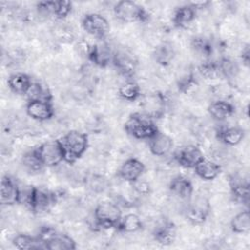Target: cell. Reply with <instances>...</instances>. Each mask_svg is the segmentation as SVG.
I'll return each mask as SVG.
<instances>
[{
  "label": "cell",
  "instance_id": "603a6c76",
  "mask_svg": "<svg viewBox=\"0 0 250 250\" xmlns=\"http://www.w3.org/2000/svg\"><path fill=\"white\" fill-rule=\"evenodd\" d=\"M196 12L197 11L189 3L176 8L172 17L174 26L177 28L186 27L191 21H193L196 17Z\"/></svg>",
  "mask_w": 250,
  "mask_h": 250
},
{
  "label": "cell",
  "instance_id": "52a82bcc",
  "mask_svg": "<svg viewBox=\"0 0 250 250\" xmlns=\"http://www.w3.org/2000/svg\"><path fill=\"white\" fill-rule=\"evenodd\" d=\"M34 150L45 167H55L64 161L62 147L59 139L46 141L35 146Z\"/></svg>",
  "mask_w": 250,
  "mask_h": 250
},
{
  "label": "cell",
  "instance_id": "f35d334b",
  "mask_svg": "<svg viewBox=\"0 0 250 250\" xmlns=\"http://www.w3.org/2000/svg\"><path fill=\"white\" fill-rule=\"evenodd\" d=\"M132 187H133V189L140 195H148L151 191V188H150V185L145 181V180H142L141 178L133 183H131Z\"/></svg>",
  "mask_w": 250,
  "mask_h": 250
},
{
  "label": "cell",
  "instance_id": "f1b7e54d",
  "mask_svg": "<svg viewBox=\"0 0 250 250\" xmlns=\"http://www.w3.org/2000/svg\"><path fill=\"white\" fill-rule=\"evenodd\" d=\"M175 57V51L170 43L163 42L158 45L154 52L153 58L155 62L161 65H168Z\"/></svg>",
  "mask_w": 250,
  "mask_h": 250
},
{
  "label": "cell",
  "instance_id": "d4e9b609",
  "mask_svg": "<svg viewBox=\"0 0 250 250\" xmlns=\"http://www.w3.org/2000/svg\"><path fill=\"white\" fill-rule=\"evenodd\" d=\"M145 112L151 118H159L164 114L166 100L165 96L161 93H154L145 101Z\"/></svg>",
  "mask_w": 250,
  "mask_h": 250
},
{
  "label": "cell",
  "instance_id": "44dd1931",
  "mask_svg": "<svg viewBox=\"0 0 250 250\" xmlns=\"http://www.w3.org/2000/svg\"><path fill=\"white\" fill-rule=\"evenodd\" d=\"M9 89L20 96L26 95L33 82L30 76L24 72H16L9 76L7 80Z\"/></svg>",
  "mask_w": 250,
  "mask_h": 250
},
{
  "label": "cell",
  "instance_id": "e575fe53",
  "mask_svg": "<svg viewBox=\"0 0 250 250\" xmlns=\"http://www.w3.org/2000/svg\"><path fill=\"white\" fill-rule=\"evenodd\" d=\"M85 185L87 188L90 189L92 192L101 193L107 188L108 183L104 176L98 175V174H92L85 179Z\"/></svg>",
  "mask_w": 250,
  "mask_h": 250
},
{
  "label": "cell",
  "instance_id": "4dcf8cb0",
  "mask_svg": "<svg viewBox=\"0 0 250 250\" xmlns=\"http://www.w3.org/2000/svg\"><path fill=\"white\" fill-rule=\"evenodd\" d=\"M191 48L196 54L204 58H209L213 53V45L211 40L201 35L192 38Z\"/></svg>",
  "mask_w": 250,
  "mask_h": 250
},
{
  "label": "cell",
  "instance_id": "ab89813d",
  "mask_svg": "<svg viewBox=\"0 0 250 250\" xmlns=\"http://www.w3.org/2000/svg\"><path fill=\"white\" fill-rule=\"evenodd\" d=\"M250 52H249V47L246 46L242 52H241V60H242V62L243 64H245L246 66H248L249 64V60H250V56H249Z\"/></svg>",
  "mask_w": 250,
  "mask_h": 250
},
{
  "label": "cell",
  "instance_id": "ac0fdd59",
  "mask_svg": "<svg viewBox=\"0 0 250 250\" xmlns=\"http://www.w3.org/2000/svg\"><path fill=\"white\" fill-rule=\"evenodd\" d=\"M173 146V139L169 135L160 131H158L152 138L148 140L149 150L155 156H166L171 152Z\"/></svg>",
  "mask_w": 250,
  "mask_h": 250
},
{
  "label": "cell",
  "instance_id": "30bf717a",
  "mask_svg": "<svg viewBox=\"0 0 250 250\" xmlns=\"http://www.w3.org/2000/svg\"><path fill=\"white\" fill-rule=\"evenodd\" d=\"M111 63L122 76L127 78V80L135 75L138 65L135 56L125 49H119L113 52Z\"/></svg>",
  "mask_w": 250,
  "mask_h": 250
},
{
  "label": "cell",
  "instance_id": "277c9868",
  "mask_svg": "<svg viewBox=\"0 0 250 250\" xmlns=\"http://www.w3.org/2000/svg\"><path fill=\"white\" fill-rule=\"evenodd\" d=\"M122 216L121 208L117 203L112 201H102L94 209V228L96 230L103 229H116Z\"/></svg>",
  "mask_w": 250,
  "mask_h": 250
},
{
  "label": "cell",
  "instance_id": "4316f807",
  "mask_svg": "<svg viewBox=\"0 0 250 250\" xmlns=\"http://www.w3.org/2000/svg\"><path fill=\"white\" fill-rule=\"evenodd\" d=\"M12 242L18 249H44L37 235L32 236L27 233H19L13 238Z\"/></svg>",
  "mask_w": 250,
  "mask_h": 250
},
{
  "label": "cell",
  "instance_id": "7402d4cb",
  "mask_svg": "<svg viewBox=\"0 0 250 250\" xmlns=\"http://www.w3.org/2000/svg\"><path fill=\"white\" fill-rule=\"evenodd\" d=\"M210 116L217 121H224L235 112L234 105L226 100H217L211 103L207 108Z\"/></svg>",
  "mask_w": 250,
  "mask_h": 250
},
{
  "label": "cell",
  "instance_id": "d6986e66",
  "mask_svg": "<svg viewBox=\"0 0 250 250\" xmlns=\"http://www.w3.org/2000/svg\"><path fill=\"white\" fill-rule=\"evenodd\" d=\"M169 190L177 198L189 201L192 198L193 186L188 178L179 175L174 177L169 183Z\"/></svg>",
  "mask_w": 250,
  "mask_h": 250
},
{
  "label": "cell",
  "instance_id": "9a60e30c",
  "mask_svg": "<svg viewBox=\"0 0 250 250\" xmlns=\"http://www.w3.org/2000/svg\"><path fill=\"white\" fill-rule=\"evenodd\" d=\"M145 169L146 166L140 159L130 157L121 164L117 170V176L121 180L131 184L143 176Z\"/></svg>",
  "mask_w": 250,
  "mask_h": 250
},
{
  "label": "cell",
  "instance_id": "6da1fadb",
  "mask_svg": "<svg viewBox=\"0 0 250 250\" xmlns=\"http://www.w3.org/2000/svg\"><path fill=\"white\" fill-rule=\"evenodd\" d=\"M56 201L57 195L53 191L34 186H28L21 188L20 204H23L34 213L49 210Z\"/></svg>",
  "mask_w": 250,
  "mask_h": 250
},
{
  "label": "cell",
  "instance_id": "e0dca14e",
  "mask_svg": "<svg viewBox=\"0 0 250 250\" xmlns=\"http://www.w3.org/2000/svg\"><path fill=\"white\" fill-rule=\"evenodd\" d=\"M152 236L154 240L161 245H171L177 236L176 225L169 220H164L154 228Z\"/></svg>",
  "mask_w": 250,
  "mask_h": 250
},
{
  "label": "cell",
  "instance_id": "7c38bea8",
  "mask_svg": "<svg viewBox=\"0 0 250 250\" xmlns=\"http://www.w3.org/2000/svg\"><path fill=\"white\" fill-rule=\"evenodd\" d=\"M113 52L108 44L104 42H99L91 45L87 52L88 60L99 67H106L112 62Z\"/></svg>",
  "mask_w": 250,
  "mask_h": 250
},
{
  "label": "cell",
  "instance_id": "d590c367",
  "mask_svg": "<svg viewBox=\"0 0 250 250\" xmlns=\"http://www.w3.org/2000/svg\"><path fill=\"white\" fill-rule=\"evenodd\" d=\"M21 163L30 172H39L45 166L42 164L38 155L36 154L34 148L26 151L21 157Z\"/></svg>",
  "mask_w": 250,
  "mask_h": 250
},
{
  "label": "cell",
  "instance_id": "8992f818",
  "mask_svg": "<svg viewBox=\"0 0 250 250\" xmlns=\"http://www.w3.org/2000/svg\"><path fill=\"white\" fill-rule=\"evenodd\" d=\"M113 12L115 17L123 22H145L149 19V14L143 6L130 0L117 2Z\"/></svg>",
  "mask_w": 250,
  "mask_h": 250
},
{
  "label": "cell",
  "instance_id": "83f0119b",
  "mask_svg": "<svg viewBox=\"0 0 250 250\" xmlns=\"http://www.w3.org/2000/svg\"><path fill=\"white\" fill-rule=\"evenodd\" d=\"M230 229L234 233H247L250 229V214L245 209L232 217L230 221Z\"/></svg>",
  "mask_w": 250,
  "mask_h": 250
},
{
  "label": "cell",
  "instance_id": "7a4b0ae2",
  "mask_svg": "<svg viewBox=\"0 0 250 250\" xmlns=\"http://www.w3.org/2000/svg\"><path fill=\"white\" fill-rule=\"evenodd\" d=\"M62 147L64 162L75 163L83 156L89 146L88 136L78 130H70L59 139Z\"/></svg>",
  "mask_w": 250,
  "mask_h": 250
},
{
  "label": "cell",
  "instance_id": "1f68e13d",
  "mask_svg": "<svg viewBox=\"0 0 250 250\" xmlns=\"http://www.w3.org/2000/svg\"><path fill=\"white\" fill-rule=\"evenodd\" d=\"M26 96L28 97V100H39L45 102H52L53 100V96L50 89L46 85H43L38 82H33Z\"/></svg>",
  "mask_w": 250,
  "mask_h": 250
},
{
  "label": "cell",
  "instance_id": "ffe728a7",
  "mask_svg": "<svg viewBox=\"0 0 250 250\" xmlns=\"http://www.w3.org/2000/svg\"><path fill=\"white\" fill-rule=\"evenodd\" d=\"M217 138L224 145L229 146H234L241 143L244 139L245 132L241 127L238 126H229L221 127L216 132Z\"/></svg>",
  "mask_w": 250,
  "mask_h": 250
},
{
  "label": "cell",
  "instance_id": "8d00e7d4",
  "mask_svg": "<svg viewBox=\"0 0 250 250\" xmlns=\"http://www.w3.org/2000/svg\"><path fill=\"white\" fill-rule=\"evenodd\" d=\"M194 83H195V78H194L193 72L191 70H188L185 72L183 75H181L180 78H178L177 87L179 91H181L182 93H186L187 91H188V89L192 87Z\"/></svg>",
  "mask_w": 250,
  "mask_h": 250
},
{
  "label": "cell",
  "instance_id": "3957f363",
  "mask_svg": "<svg viewBox=\"0 0 250 250\" xmlns=\"http://www.w3.org/2000/svg\"><path fill=\"white\" fill-rule=\"evenodd\" d=\"M124 130L129 136L135 139L146 141L159 131L153 118L144 112H134L130 114L124 123Z\"/></svg>",
  "mask_w": 250,
  "mask_h": 250
},
{
  "label": "cell",
  "instance_id": "9c48e42d",
  "mask_svg": "<svg viewBox=\"0 0 250 250\" xmlns=\"http://www.w3.org/2000/svg\"><path fill=\"white\" fill-rule=\"evenodd\" d=\"M81 25L89 35L100 40L107 35L110 28L108 21L98 13L86 14L82 19Z\"/></svg>",
  "mask_w": 250,
  "mask_h": 250
},
{
  "label": "cell",
  "instance_id": "2e32d148",
  "mask_svg": "<svg viewBox=\"0 0 250 250\" xmlns=\"http://www.w3.org/2000/svg\"><path fill=\"white\" fill-rule=\"evenodd\" d=\"M230 194L233 200L240 204L249 203V183L247 179L238 175H231L229 178Z\"/></svg>",
  "mask_w": 250,
  "mask_h": 250
},
{
  "label": "cell",
  "instance_id": "5b68a950",
  "mask_svg": "<svg viewBox=\"0 0 250 250\" xmlns=\"http://www.w3.org/2000/svg\"><path fill=\"white\" fill-rule=\"evenodd\" d=\"M44 249L49 250H74L76 242L66 233L57 231L52 227H42L37 234Z\"/></svg>",
  "mask_w": 250,
  "mask_h": 250
},
{
  "label": "cell",
  "instance_id": "5bb4252c",
  "mask_svg": "<svg viewBox=\"0 0 250 250\" xmlns=\"http://www.w3.org/2000/svg\"><path fill=\"white\" fill-rule=\"evenodd\" d=\"M25 111L29 117L36 121L50 120L55 114L52 102L39 100H28L25 106Z\"/></svg>",
  "mask_w": 250,
  "mask_h": 250
},
{
  "label": "cell",
  "instance_id": "836d02e7",
  "mask_svg": "<svg viewBox=\"0 0 250 250\" xmlns=\"http://www.w3.org/2000/svg\"><path fill=\"white\" fill-rule=\"evenodd\" d=\"M219 73L227 78H234L239 72L238 63L229 59V58H222L217 61Z\"/></svg>",
  "mask_w": 250,
  "mask_h": 250
},
{
  "label": "cell",
  "instance_id": "74e56055",
  "mask_svg": "<svg viewBox=\"0 0 250 250\" xmlns=\"http://www.w3.org/2000/svg\"><path fill=\"white\" fill-rule=\"evenodd\" d=\"M201 74L206 78H213L217 76L219 73L218 63L216 61H206L204 62L200 68H199Z\"/></svg>",
  "mask_w": 250,
  "mask_h": 250
},
{
  "label": "cell",
  "instance_id": "8fae6325",
  "mask_svg": "<svg viewBox=\"0 0 250 250\" xmlns=\"http://www.w3.org/2000/svg\"><path fill=\"white\" fill-rule=\"evenodd\" d=\"M203 158L202 150L195 145L184 146L174 153L175 161L180 166L188 169H193Z\"/></svg>",
  "mask_w": 250,
  "mask_h": 250
},
{
  "label": "cell",
  "instance_id": "4fadbf2b",
  "mask_svg": "<svg viewBox=\"0 0 250 250\" xmlns=\"http://www.w3.org/2000/svg\"><path fill=\"white\" fill-rule=\"evenodd\" d=\"M21 188L18 183L10 176L5 175L1 180L0 187V202L2 205L20 204Z\"/></svg>",
  "mask_w": 250,
  "mask_h": 250
},
{
  "label": "cell",
  "instance_id": "60d3db41",
  "mask_svg": "<svg viewBox=\"0 0 250 250\" xmlns=\"http://www.w3.org/2000/svg\"><path fill=\"white\" fill-rule=\"evenodd\" d=\"M189 4L197 11L199 9L206 8L210 4V2L209 1H196V2H190Z\"/></svg>",
  "mask_w": 250,
  "mask_h": 250
},
{
  "label": "cell",
  "instance_id": "484cf974",
  "mask_svg": "<svg viewBox=\"0 0 250 250\" xmlns=\"http://www.w3.org/2000/svg\"><path fill=\"white\" fill-rule=\"evenodd\" d=\"M143 229V222L141 218L134 213H129L122 216L116 229L120 232L125 233H132L139 231Z\"/></svg>",
  "mask_w": 250,
  "mask_h": 250
},
{
  "label": "cell",
  "instance_id": "d6a6232c",
  "mask_svg": "<svg viewBox=\"0 0 250 250\" xmlns=\"http://www.w3.org/2000/svg\"><path fill=\"white\" fill-rule=\"evenodd\" d=\"M50 14L58 20H62L66 18L72 9V4L69 1L58 0V1H49Z\"/></svg>",
  "mask_w": 250,
  "mask_h": 250
},
{
  "label": "cell",
  "instance_id": "ba28073f",
  "mask_svg": "<svg viewBox=\"0 0 250 250\" xmlns=\"http://www.w3.org/2000/svg\"><path fill=\"white\" fill-rule=\"evenodd\" d=\"M186 208V217L193 225H202L208 219L211 212L209 200L204 196H197L188 201Z\"/></svg>",
  "mask_w": 250,
  "mask_h": 250
},
{
  "label": "cell",
  "instance_id": "cb8c5ba5",
  "mask_svg": "<svg viewBox=\"0 0 250 250\" xmlns=\"http://www.w3.org/2000/svg\"><path fill=\"white\" fill-rule=\"evenodd\" d=\"M194 173L202 180L204 181H212L214 179H216L221 171H222V167L219 163L210 160V159H206L205 157L193 168Z\"/></svg>",
  "mask_w": 250,
  "mask_h": 250
},
{
  "label": "cell",
  "instance_id": "f546056e",
  "mask_svg": "<svg viewBox=\"0 0 250 250\" xmlns=\"http://www.w3.org/2000/svg\"><path fill=\"white\" fill-rule=\"evenodd\" d=\"M141 88L139 84L133 80H127L120 85L118 95L127 102H135L141 97Z\"/></svg>",
  "mask_w": 250,
  "mask_h": 250
}]
</instances>
